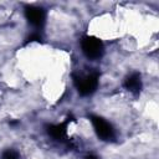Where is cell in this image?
Listing matches in <instances>:
<instances>
[{"mask_svg": "<svg viewBox=\"0 0 159 159\" xmlns=\"http://www.w3.org/2000/svg\"><path fill=\"white\" fill-rule=\"evenodd\" d=\"M25 17L26 20L35 27H41L46 20V12L42 7L39 6H26L25 7Z\"/></svg>", "mask_w": 159, "mask_h": 159, "instance_id": "obj_4", "label": "cell"}, {"mask_svg": "<svg viewBox=\"0 0 159 159\" xmlns=\"http://www.w3.org/2000/svg\"><path fill=\"white\" fill-rule=\"evenodd\" d=\"M124 87L133 94H139L142 91V80H140V75L134 72L132 75H129L125 80H124Z\"/></svg>", "mask_w": 159, "mask_h": 159, "instance_id": "obj_5", "label": "cell"}, {"mask_svg": "<svg viewBox=\"0 0 159 159\" xmlns=\"http://www.w3.org/2000/svg\"><path fill=\"white\" fill-rule=\"evenodd\" d=\"M91 122L93 125V129L97 134L98 138H101L102 140H113L116 138V133L113 127L111 125V123H108L106 119H103L99 116H91Z\"/></svg>", "mask_w": 159, "mask_h": 159, "instance_id": "obj_3", "label": "cell"}, {"mask_svg": "<svg viewBox=\"0 0 159 159\" xmlns=\"http://www.w3.org/2000/svg\"><path fill=\"white\" fill-rule=\"evenodd\" d=\"M73 82H75V86L78 91V93L81 96H89L92 94L97 87H98V80H99V76L97 72H92L84 77H73Z\"/></svg>", "mask_w": 159, "mask_h": 159, "instance_id": "obj_2", "label": "cell"}, {"mask_svg": "<svg viewBox=\"0 0 159 159\" xmlns=\"http://www.w3.org/2000/svg\"><path fill=\"white\" fill-rule=\"evenodd\" d=\"M81 48L84 56L89 60H98L103 56V42L94 36H83L81 40Z\"/></svg>", "mask_w": 159, "mask_h": 159, "instance_id": "obj_1", "label": "cell"}, {"mask_svg": "<svg viewBox=\"0 0 159 159\" xmlns=\"http://www.w3.org/2000/svg\"><path fill=\"white\" fill-rule=\"evenodd\" d=\"M84 159H99V158L96 157V155H93V154H89V155H87Z\"/></svg>", "mask_w": 159, "mask_h": 159, "instance_id": "obj_9", "label": "cell"}, {"mask_svg": "<svg viewBox=\"0 0 159 159\" xmlns=\"http://www.w3.org/2000/svg\"><path fill=\"white\" fill-rule=\"evenodd\" d=\"M41 40H42V37L39 34H32L27 37V42H40Z\"/></svg>", "mask_w": 159, "mask_h": 159, "instance_id": "obj_8", "label": "cell"}, {"mask_svg": "<svg viewBox=\"0 0 159 159\" xmlns=\"http://www.w3.org/2000/svg\"><path fill=\"white\" fill-rule=\"evenodd\" d=\"M67 123L68 120L60 124H50L47 125V133L56 140H65L67 134Z\"/></svg>", "mask_w": 159, "mask_h": 159, "instance_id": "obj_6", "label": "cell"}, {"mask_svg": "<svg viewBox=\"0 0 159 159\" xmlns=\"http://www.w3.org/2000/svg\"><path fill=\"white\" fill-rule=\"evenodd\" d=\"M2 159H19V154L12 149H7L2 153Z\"/></svg>", "mask_w": 159, "mask_h": 159, "instance_id": "obj_7", "label": "cell"}]
</instances>
